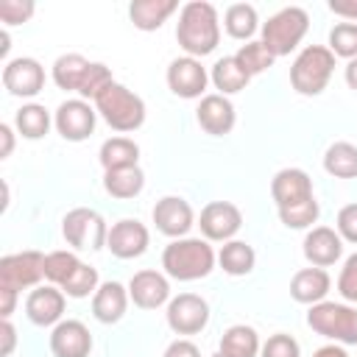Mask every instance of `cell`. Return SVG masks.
I'll use <instances>...</instances> for the list:
<instances>
[{
  "mask_svg": "<svg viewBox=\"0 0 357 357\" xmlns=\"http://www.w3.org/2000/svg\"><path fill=\"white\" fill-rule=\"evenodd\" d=\"M176 39L187 56L192 59L209 56L220 42V22H218L215 6L204 0H192L181 6L178 22H176Z\"/></svg>",
  "mask_w": 357,
  "mask_h": 357,
  "instance_id": "6da1fadb",
  "label": "cell"
},
{
  "mask_svg": "<svg viewBox=\"0 0 357 357\" xmlns=\"http://www.w3.org/2000/svg\"><path fill=\"white\" fill-rule=\"evenodd\" d=\"M215 251L201 237H178L162 251V268L170 279L178 282H195L204 279L215 268Z\"/></svg>",
  "mask_w": 357,
  "mask_h": 357,
  "instance_id": "7a4b0ae2",
  "label": "cell"
},
{
  "mask_svg": "<svg viewBox=\"0 0 357 357\" xmlns=\"http://www.w3.org/2000/svg\"><path fill=\"white\" fill-rule=\"evenodd\" d=\"M95 112L114 128V131H137L145 123V103L137 92L128 86L112 81L98 98H95Z\"/></svg>",
  "mask_w": 357,
  "mask_h": 357,
  "instance_id": "3957f363",
  "label": "cell"
},
{
  "mask_svg": "<svg viewBox=\"0 0 357 357\" xmlns=\"http://www.w3.org/2000/svg\"><path fill=\"white\" fill-rule=\"evenodd\" d=\"M332 73H335V53L324 45H307L290 67V84L298 95L312 98L326 89Z\"/></svg>",
  "mask_w": 357,
  "mask_h": 357,
  "instance_id": "277c9868",
  "label": "cell"
},
{
  "mask_svg": "<svg viewBox=\"0 0 357 357\" xmlns=\"http://www.w3.org/2000/svg\"><path fill=\"white\" fill-rule=\"evenodd\" d=\"M310 31V17L298 6H287L262 22V45L273 56H290Z\"/></svg>",
  "mask_w": 357,
  "mask_h": 357,
  "instance_id": "5b68a950",
  "label": "cell"
},
{
  "mask_svg": "<svg viewBox=\"0 0 357 357\" xmlns=\"http://www.w3.org/2000/svg\"><path fill=\"white\" fill-rule=\"evenodd\" d=\"M307 326L335 343L357 346V307L337 301H318L307 312Z\"/></svg>",
  "mask_w": 357,
  "mask_h": 357,
  "instance_id": "8992f818",
  "label": "cell"
},
{
  "mask_svg": "<svg viewBox=\"0 0 357 357\" xmlns=\"http://www.w3.org/2000/svg\"><path fill=\"white\" fill-rule=\"evenodd\" d=\"M61 234L70 245H75L78 251H98L106 245V237H109V226L106 220L95 212V209H86V206H75L64 215L61 220Z\"/></svg>",
  "mask_w": 357,
  "mask_h": 357,
  "instance_id": "52a82bcc",
  "label": "cell"
},
{
  "mask_svg": "<svg viewBox=\"0 0 357 357\" xmlns=\"http://www.w3.org/2000/svg\"><path fill=\"white\" fill-rule=\"evenodd\" d=\"M42 276H45V254L39 251H20L0 259V287L20 293L22 287H33Z\"/></svg>",
  "mask_w": 357,
  "mask_h": 357,
  "instance_id": "ba28073f",
  "label": "cell"
},
{
  "mask_svg": "<svg viewBox=\"0 0 357 357\" xmlns=\"http://www.w3.org/2000/svg\"><path fill=\"white\" fill-rule=\"evenodd\" d=\"M167 326L176 335H198L209 324V304L195 293H178L167 301Z\"/></svg>",
  "mask_w": 357,
  "mask_h": 357,
  "instance_id": "9c48e42d",
  "label": "cell"
},
{
  "mask_svg": "<svg viewBox=\"0 0 357 357\" xmlns=\"http://www.w3.org/2000/svg\"><path fill=\"white\" fill-rule=\"evenodd\" d=\"M95 117H98V112L84 98H73L56 109L53 123H56V131L67 142H81L95 131Z\"/></svg>",
  "mask_w": 357,
  "mask_h": 357,
  "instance_id": "30bf717a",
  "label": "cell"
},
{
  "mask_svg": "<svg viewBox=\"0 0 357 357\" xmlns=\"http://www.w3.org/2000/svg\"><path fill=\"white\" fill-rule=\"evenodd\" d=\"M3 86L17 98H33L45 86V67L31 56L11 59L3 67Z\"/></svg>",
  "mask_w": 357,
  "mask_h": 357,
  "instance_id": "8fae6325",
  "label": "cell"
},
{
  "mask_svg": "<svg viewBox=\"0 0 357 357\" xmlns=\"http://www.w3.org/2000/svg\"><path fill=\"white\" fill-rule=\"evenodd\" d=\"M201 234L206 240H220V243H229L240 226H243V212L229 204V201H209L204 209H201Z\"/></svg>",
  "mask_w": 357,
  "mask_h": 357,
  "instance_id": "7c38bea8",
  "label": "cell"
},
{
  "mask_svg": "<svg viewBox=\"0 0 357 357\" xmlns=\"http://www.w3.org/2000/svg\"><path fill=\"white\" fill-rule=\"evenodd\" d=\"M167 86H170V92L173 95H178V98H187V100H192V98H201L204 95V89H206V81H209V75H206V70L201 67V61L198 59H192V56H181V59H173L170 61V67H167Z\"/></svg>",
  "mask_w": 357,
  "mask_h": 357,
  "instance_id": "4fadbf2b",
  "label": "cell"
},
{
  "mask_svg": "<svg viewBox=\"0 0 357 357\" xmlns=\"http://www.w3.org/2000/svg\"><path fill=\"white\" fill-rule=\"evenodd\" d=\"M148 243H151L148 229H145L139 220H131V218L117 220V223L109 229V237H106V248H109L117 259L142 257V254L148 251Z\"/></svg>",
  "mask_w": 357,
  "mask_h": 357,
  "instance_id": "5bb4252c",
  "label": "cell"
},
{
  "mask_svg": "<svg viewBox=\"0 0 357 357\" xmlns=\"http://www.w3.org/2000/svg\"><path fill=\"white\" fill-rule=\"evenodd\" d=\"M50 351H53V357H89L92 335L75 318L59 321L50 332Z\"/></svg>",
  "mask_w": 357,
  "mask_h": 357,
  "instance_id": "9a60e30c",
  "label": "cell"
},
{
  "mask_svg": "<svg viewBox=\"0 0 357 357\" xmlns=\"http://www.w3.org/2000/svg\"><path fill=\"white\" fill-rule=\"evenodd\" d=\"M25 315L36 326H53L64 315V290L56 284H45L28 293L25 298Z\"/></svg>",
  "mask_w": 357,
  "mask_h": 357,
  "instance_id": "2e32d148",
  "label": "cell"
},
{
  "mask_svg": "<svg viewBox=\"0 0 357 357\" xmlns=\"http://www.w3.org/2000/svg\"><path fill=\"white\" fill-rule=\"evenodd\" d=\"M153 223L167 237H184L192 229V206L178 195H165L153 206Z\"/></svg>",
  "mask_w": 357,
  "mask_h": 357,
  "instance_id": "e0dca14e",
  "label": "cell"
},
{
  "mask_svg": "<svg viewBox=\"0 0 357 357\" xmlns=\"http://www.w3.org/2000/svg\"><path fill=\"white\" fill-rule=\"evenodd\" d=\"M271 195L276 201V209L301 204L307 198H312V178L301 170V167H284L273 176L271 181Z\"/></svg>",
  "mask_w": 357,
  "mask_h": 357,
  "instance_id": "ac0fdd59",
  "label": "cell"
},
{
  "mask_svg": "<svg viewBox=\"0 0 357 357\" xmlns=\"http://www.w3.org/2000/svg\"><path fill=\"white\" fill-rule=\"evenodd\" d=\"M195 117H198V126L212 134V137H223L234 128V106L226 95H204L198 109H195Z\"/></svg>",
  "mask_w": 357,
  "mask_h": 357,
  "instance_id": "d6986e66",
  "label": "cell"
},
{
  "mask_svg": "<svg viewBox=\"0 0 357 357\" xmlns=\"http://www.w3.org/2000/svg\"><path fill=\"white\" fill-rule=\"evenodd\" d=\"M343 254V237L329 226H315L304 237V257L315 268H329Z\"/></svg>",
  "mask_w": 357,
  "mask_h": 357,
  "instance_id": "ffe728a7",
  "label": "cell"
},
{
  "mask_svg": "<svg viewBox=\"0 0 357 357\" xmlns=\"http://www.w3.org/2000/svg\"><path fill=\"white\" fill-rule=\"evenodd\" d=\"M128 296L142 310H156L170 298V284L159 271H137L128 282Z\"/></svg>",
  "mask_w": 357,
  "mask_h": 357,
  "instance_id": "44dd1931",
  "label": "cell"
},
{
  "mask_svg": "<svg viewBox=\"0 0 357 357\" xmlns=\"http://www.w3.org/2000/svg\"><path fill=\"white\" fill-rule=\"evenodd\" d=\"M128 287H123L120 282H103L95 293H92V315L100 324H117L126 315L128 307Z\"/></svg>",
  "mask_w": 357,
  "mask_h": 357,
  "instance_id": "7402d4cb",
  "label": "cell"
},
{
  "mask_svg": "<svg viewBox=\"0 0 357 357\" xmlns=\"http://www.w3.org/2000/svg\"><path fill=\"white\" fill-rule=\"evenodd\" d=\"M329 287H332L329 273L324 268H315V265L296 271L293 279H290V296L298 304H310V307L318 304V301H324L326 293H329Z\"/></svg>",
  "mask_w": 357,
  "mask_h": 357,
  "instance_id": "603a6c76",
  "label": "cell"
},
{
  "mask_svg": "<svg viewBox=\"0 0 357 357\" xmlns=\"http://www.w3.org/2000/svg\"><path fill=\"white\" fill-rule=\"evenodd\" d=\"M178 8L176 0H134L128 6V17L134 22V28L139 31H156L162 28V22Z\"/></svg>",
  "mask_w": 357,
  "mask_h": 357,
  "instance_id": "cb8c5ba5",
  "label": "cell"
},
{
  "mask_svg": "<svg viewBox=\"0 0 357 357\" xmlns=\"http://www.w3.org/2000/svg\"><path fill=\"white\" fill-rule=\"evenodd\" d=\"M89 64L92 61H86L81 53L59 56L53 61V81H56V86L64 89V92H78L84 78H86V73H89Z\"/></svg>",
  "mask_w": 357,
  "mask_h": 357,
  "instance_id": "d4e9b609",
  "label": "cell"
},
{
  "mask_svg": "<svg viewBox=\"0 0 357 357\" xmlns=\"http://www.w3.org/2000/svg\"><path fill=\"white\" fill-rule=\"evenodd\" d=\"M103 187L112 198H134L142 192L145 187V173L139 170V165L134 167H117V170H106L103 173Z\"/></svg>",
  "mask_w": 357,
  "mask_h": 357,
  "instance_id": "484cf974",
  "label": "cell"
},
{
  "mask_svg": "<svg viewBox=\"0 0 357 357\" xmlns=\"http://www.w3.org/2000/svg\"><path fill=\"white\" fill-rule=\"evenodd\" d=\"M212 84H215V89H220V95H234V92H243L245 86H248V81H251V75L240 67V61L234 59V56H223V59H218L215 61V67H212Z\"/></svg>",
  "mask_w": 357,
  "mask_h": 357,
  "instance_id": "4316f807",
  "label": "cell"
},
{
  "mask_svg": "<svg viewBox=\"0 0 357 357\" xmlns=\"http://www.w3.org/2000/svg\"><path fill=\"white\" fill-rule=\"evenodd\" d=\"M100 165L103 170H117V167H134L139 162V145L128 137H112L100 145Z\"/></svg>",
  "mask_w": 357,
  "mask_h": 357,
  "instance_id": "83f0119b",
  "label": "cell"
},
{
  "mask_svg": "<svg viewBox=\"0 0 357 357\" xmlns=\"http://www.w3.org/2000/svg\"><path fill=\"white\" fill-rule=\"evenodd\" d=\"M218 351H223L226 357H257L259 354V335L245 324H234L223 332Z\"/></svg>",
  "mask_w": 357,
  "mask_h": 357,
  "instance_id": "f1b7e54d",
  "label": "cell"
},
{
  "mask_svg": "<svg viewBox=\"0 0 357 357\" xmlns=\"http://www.w3.org/2000/svg\"><path fill=\"white\" fill-rule=\"evenodd\" d=\"M218 262L220 268L229 273V276H245L254 271V262H257V254L248 243L243 240H229L220 251H218Z\"/></svg>",
  "mask_w": 357,
  "mask_h": 357,
  "instance_id": "f546056e",
  "label": "cell"
},
{
  "mask_svg": "<svg viewBox=\"0 0 357 357\" xmlns=\"http://www.w3.org/2000/svg\"><path fill=\"white\" fill-rule=\"evenodd\" d=\"M324 170L335 178H357V145L332 142L324 153Z\"/></svg>",
  "mask_w": 357,
  "mask_h": 357,
  "instance_id": "4dcf8cb0",
  "label": "cell"
},
{
  "mask_svg": "<svg viewBox=\"0 0 357 357\" xmlns=\"http://www.w3.org/2000/svg\"><path fill=\"white\" fill-rule=\"evenodd\" d=\"M257 8L248 3H231L223 14V28L231 39H251L257 31Z\"/></svg>",
  "mask_w": 357,
  "mask_h": 357,
  "instance_id": "1f68e13d",
  "label": "cell"
},
{
  "mask_svg": "<svg viewBox=\"0 0 357 357\" xmlns=\"http://www.w3.org/2000/svg\"><path fill=\"white\" fill-rule=\"evenodd\" d=\"M14 126L25 139H42L50 128V112L39 103H25L14 114Z\"/></svg>",
  "mask_w": 357,
  "mask_h": 357,
  "instance_id": "d6a6232c",
  "label": "cell"
},
{
  "mask_svg": "<svg viewBox=\"0 0 357 357\" xmlns=\"http://www.w3.org/2000/svg\"><path fill=\"white\" fill-rule=\"evenodd\" d=\"M234 59L240 61V67L254 78V75H259V73H265L271 64H273V53L262 45V39L259 42H245V45H240V50L234 53Z\"/></svg>",
  "mask_w": 357,
  "mask_h": 357,
  "instance_id": "836d02e7",
  "label": "cell"
},
{
  "mask_svg": "<svg viewBox=\"0 0 357 357\" xmlns=\"http://www.w3.org/2000/svg\"><path fill=\"white\" fill-rule=\"evenodd\" d=\"M78 265H81V259L73 251H50V254H45V279H50L56 287H61L75 273Z\"/></svg>",
  "mask_w": 357,
  "mask_h": 357,
  "instance_id": "e575fe53",
  "label": "cell"
},
{
  "mask_svg": "<svg viewBox=\"0 0 357 357\" xmlns=\"http://www.w3.org/2000/svg\"><path fill=\"white\" fill-rule=\"evenodd\" d=\"M318 212H321V206H318V201H315V195H312V198H307V201H301V204H293V206L279 209V220H282L287 229H310V226L318 220Z\"/></svg>",
  "mask_w": 357,
  "mask_h": 357,
  "instance_id": "d590c367",
  "label": "cell"
},
{
  "mask_svg": "<svg viewBox=\"0 0 357 357\" xmlns=\"http://www.w3.org/2000/svg\"><path fill=\"white\" fill-rule=\"evenodd\" d=\"M329 50L340 59H357V22H337L329 31Z\"/></svg>",
  "mask_w": 357,
  "mask_h": 357,
  "instance_id": "8d00e7d4",
  "label": "cell"
},
{
  "mask_svg": "<svg viewBox=\"0 0 357 357\" xmlns=\"http://www.w3.org/2000/svg\"><path fill=\"white\" fill-rule=\"evenodd\" d=\"M100 284H98V271L92 268V265H86V262H81L78 268H75V273L61 284V290H64V296H70V298H86L89 293H95Z\"/></svg>",
  "mask_w": 357,
  "mask_h": 357,
  "instance_id": "74e56055",
  "label": "cell"
},
{
  "mask_svg": "<svg viewBox=\"0 0 357 357\" xmlns=\"http://www.w3.org/2000/svg\"><path fill=\"white\" fill-rule=\"evenodd\" d=\"M112 81H114V78H112V70H109L106 64H100V61H92V64H89V73H86V78H84V84H81V89H78V95L95 100Z\"/></svg>",
  "mask_w": 357,
  "mask_h": 357,
  "instance_id": "f35d334b",
  "label": "cell"
},
{
  "mask_svg": "<svg viewBox=\"0 0 357 357\" xmlns=\"http://www.w3.org/2000/svg\"><path fill=\"white\" fill-rule=\"evenodd\" d=\"M337 293H340L346 301L357 304V251H354L351 257H346V262H343V268H340Z\"/></svg>",
  "mask_w": 357,
  "mask_h": 357,
  "instance_id": "ab89813d",
  "label": "cell"
},
{
  "mask_svg": "<svg viewBox=\"0 0 357 357\" xmlns=\"http://www.w3.org/2000/svg\"><path fill=\"white\" fill-rule=\"evenodd\" d=\"M259 351H262V357H298V343H296V337L276 332L265 340V346Z\"/></svg>",
  "mask_w": 357,
  "mask_h": 357,
  "instance_id": "60d3db41",
  "label": "cell"
},
{
  "mask_svg": "<svg viewBox=\"0 0 357 357\" xmlns=\"http://www.w3.org/2000/svg\"><path fill=\"white\" fill-rule=\"evenodd\" d=\"M33 8L36 6L31 0H3L0 3V20L6 25H20L33 14Z\"/></svg>",
  "mask_w": 357,
  "mask_h": 357,
  "instance_id": "b9f144b4",
  "label": "cell"
},
{
  "mask_svg": "<svg viewBox=\"0 0 357 357\" xmlns=\"http://www.w3.org/2000/svg\"><path fill=\"white\" fill-rule=\"evenodd\" d=\"M337 234L357 245V204H346L337 212Z\"/></svg>",
  "mask_w": 357,
  "mask_h": 357,
  "instance_id": "7bdbcfd3",
  "label": "cell"
},
{
  "mask_svg": "<svg viewBox=\"0 0 357 357\" xmlns=\"http://www.w3.org/2000/svg\"><path fill=\"white\" fill-rule=\"evenodd\" d=\"M162 357H201V351H198V346H195L192 340L178 337V340H173V343L165 349Z\"/></svg>",
  "mask_w": 357,
  "mask_h": 357,
  "instance_id": "ee69618b",
  "label": "cell"
},
{
  "mask_svg": "<svg viewBox=\"0 0 357 357\" xmlns=\"http://www.w3.org/2000/svg\"><path fill=\"white\" fill-rule=\"evenodd\" d=\"M329 11L346 22H357V0H329Z\"/></svg>",
  "mask_w": 357,
  "mask_h": 357,
  "instance_id": "f6af8a7d",
  "label": "cell"
},
{
  "mask_svg": "<svg viewBox=\"0 0 357 357\" xmlns=\"http://www.w3.org/2000/svg\"><path fill=\"white\" fill-rule=\"evenodd\" d=\"M0 337H3V346H0V357H8L14 351V343H17V329L8 318H3L0 324Z\"/></svg>",
  "mask_w": 357,
  "mask_h": 357,
  "instance_id": "bcb514c9",
  "label": "cell"
},
{
  "mask_svg": "<svg viewBox=\"0 0 357 357\" xmlns=\"http://www.w3.org/2000/svg\"><path fill=\"white\" fill-rule=\"evenodd\" d=\"M14 301H17V290H8V287H0V315L8 318L14 312Z\"/></svg>",
  "mask_w": 357,
  "mask_h": 357,
  "instance_id": "7dc6e473",
  "label": "cell"
},
{
  "mask_svg": "<svg viewBox=\"0 0 357 357\" xmlns=\"http://www.w3.org/2000/svg\"><path fill=\"white\" fill-rule=\"evenodd\" d=\"M0 139H3L0 156L6 159V156H11V151H14V131H11V126H8V123H3V126H0Z\"/></svg>",
  "mask_w": 357,
  "mask_h": 357,
  "instance_id": "c3c4849f",
  "label": "cell"
},
{
  "mask_svg": "<svg viewBox=\"0 0 357 357\" xmlns=\"http://www.w3.org/2000/svg\"><path fill=\"white\" fill-rule=\"evenodd\" d=\"M312 357H349V354H346V349H340V346L329 343V346L315 349V351H312Z\"/></svg>",
  "mask_w": 357,
  "mask_h": 357,
  "instance_id": "681fc988",
  "label": "cell"
},
{
  "mask_svg": "<svg viewBox=\"0 0 357 357\" xmlns=\"http://www.w3.org/2000/svg\"><path fill=\"white\" fill-rule=\"evenodd\" d=\"M346 84H349V89H354L357 92V59H351L349 64H346Z\"/></svg>",
  "mask_w": 357,
  "mask_h": 357,
  "instance_id": "f907efd6",
  "label": "cell"
},
{
  "mask_svg": "<svg viewBox=\"0 0 357 357\" xmlns=\"http://www.w3.org/2000/svg\"><path fill=\"white\" fill-rule=\"evenodd\" d=\"M212 357H226V354H223V351H215V354H212Z\"/></svg>",
  "mask_w": 357,
  "mask_h": 357,
  "instance_id": "816d5d0a",
  "label": "cell"
}]
</instances>
